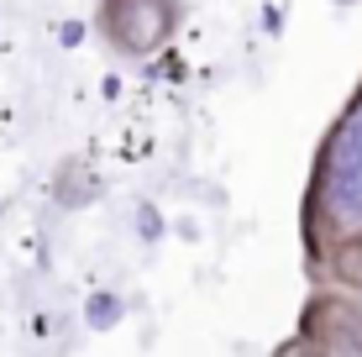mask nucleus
I'll list each match as a JSON object with an SVG mask.
<instances>
[{
    "instance_id": "obj_1",
    "label": "nucleus",
    "mask_w": 362,
    "mask_h": 357,
    "mask_svg": "<svg viewBox=\"0 0 362 357\" xmlns=\"http://www.w3.org/2000/svg\"><path fill=\"white\" fill-rule=\"evenodd\" d=\"M310 237L331 252L362 247V84L320 142L310 174Z\"/></svg>"
},
{
    "instance_id": "obj_2",
    "label": "nucleus",
    "mask_w": 362,
    "mask_h": 357,
    "mask_svg": "<svg viewBox=\"0 0 362 357\" xmlns=\"http://www.w3.org/2000/svg\"><path fill=\"white\" fill-rule=\"evenodd\" d=\"M100 27L127 58H147L179 27V0H100Z\"/></svg>"
},
{
    "instance_id": "obj_3",
    "label": "nucleus",
    "mask_w": 362,
    "mask_h": 357,
    "mask_svg": "<svg viewBox=\"0 0 362 357\" xmlns=\"http://www.w3.org/2000/svg\"><path fill=\"white\" fill-rule=\"evenodd\" d=\"M305 336L326 357H362V310L341 300H315L310 305Z\"/></svg>"
},
{
    "instance_id": "obj_4",
    "label": "nucleus",
    "mask_w": 362,
    "mask_h": 357,
    "mask_svg": "<svg viewBox=\"0 0 362 357\" xmlns=\"http://www.w3.org/2000/svg\"><path fill=\"white\" fill-rule=\"evenodd\" d=\"M279 357H326V352H320L315 341H289V347H284Z\"/></svg>"
},
{
    "instance_id": "obj_5",
    "label": "nucleus",
    "mask_w": 362,
    "mask_h": 357,
    "mask_svg": "<svg viewBox=\"0 0 362 357\" xmlns=\"http://www.w3.org/2000/svg\"><path fill=\"white\" fill-rule=\"evenodd\" d=\"M95 326H110L116 321V300H95V315H90Z\"/></svg>"
}]
</instances>
